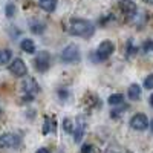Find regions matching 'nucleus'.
<instances>
[{"instance_id":"obj_1","label":"nucleus","mask_w":153,"mask_h":153,"mask_svg":"<svg viewBox=\"0 0 153 153\" xmlns=\"http://www.w3.org/2000/svg\"><path fill=\"white\" fill-rule=\"evenodd\" d=\"M69 32L75 37H84L89 38L95 32V26L92 22L84 20V19H72L69 23Z\"/></svg>"},{"instance_id":"obj_2","label":"nucleus","mask_w":153,"mask_h":153,"mask_svg":"<svg viewBox=\"0 0 153 153\" xmlns=\"http://www.w3.org/2000/svg\"><path fill=\"white\" fill-rule=\"evenodd\" d=\"M61 60L68 63V65H75L81 60V54H80V48L76 45H68L61 52Z\"/></svg>"},{"instance_id":"obj_3","label":"nucleus","mask_w":153,"mask_h":153,"mask_svg":"<svg viewBox=\"0 0 153 153\" xmlns=\"http://www.w3.org/2000/svg\"><path fill=\"white\" fill-rule=\"evenodd\" d=\"M34 66H35L37 71H40V72H45V71L49 69V66H51V55H49L48 51H40V52H38V55L34 60Z\"/></svg>"},{"instance_id":"obj_4","label":"nucleus","mask_w":153,"mask_h":153,"mask_svg":"<svg viewBox=\"0 0 153 153\" xmlns=\"http://www.w3.org/2000/svg\"><path fill=\"white\" fill-rule=\"evenodd\" d=\"M113 52H115V45L110 40H106L103 43H100V46L97 48V58L98 60H107Z\"/></svg>"},{"instance_id":"obj_5","label":"nucleus","mask_w":153,"mask_h":153,"mask_svg":"<svg viewBox=\"0 0 153 153\" xmlns=\"http://www.w3.org/2000/svg\"><path fill=\"white\" fill-rule=\"evenodd\" d=\"M84 132H86V121L83 117L76 118L74 121V129H72V135H74V141L75 143H80L83 136H84Z\"/></svg>"},{"instance_id":"obj_6","label":"nucleus","mask_w":153,"mask_h":153,"mask_svg":"<svg viewBox=\"0 0 153 153\" xmlns=\"http://www.w3.org/2000/svg\"><path fill=\"white\" fill-rule=\"evenodd\" d=\"M20 144V136L16 133H3L0 136V147L2 149H12Z\"/></svg>"},{"instance_id":"obj_7","label":"nucleus","mask_w":153,"mask_h":153,"mask_svg":"<svg viewBox=\"0 0 153 153\" xmlns=\"http://www.w3.org/2000/svg\"><path fill=\"white\" fill-rule=\"evenodd\" d=\"M9 72L14 76H25L28 74V68L22 58H14V61L9 65Z\"/></svg>"},{"instance_id":"obj_8","label":"nucleus","mask_w":153,"mask_h":153,"mask_svg":"<svg viewBox=\"0 0 153 153\" xmlns=\"http://www.w3.org/2000/svg\"><path fill=\"white\" fill-rule=\"evenodd\" d=\"M149 126V120L144 113H136L130 120V127L135 130H146Z\"/></svg>"},{"instance_id":"obj_9","label":"nucleus","mask_w":153,"mask_h":153,"mask_svg":"<svg viewBox=\"0 0 153 153\" xmlns=\"http://www.w3.org/2000/svg\"><path fill=\"white\" fill-rule=\"evenodd\" d=\"M120 9L127 16H135L136 14V5L132 0H120Z\"/></svg>"},{"instance_id":"obj_10","label":"nucleus","mask_w":153,"mask_h":153,"mask_svg":"<svg viewBox=\"0 0 153 153\" xmlns=\"http://www.w3.org/2000/svg\"><path fill=\"white\" fill-rule=\"evenodd\" d=\"M20 48H22L23 52H28V54H34V52H35V45H34L32 40H29V38H25V40H22Z\"/></svg>"},{"instance_id":"obj_11","label":"nucleus","mask_w":153,"mask_h":153,"mask_svg":"<svg viewBox=\"0 0 153 153\" xmlns=\"http://www.w3.org/2000/svg\"><path fill=\"white\" fill-rule=\"evenodd\" d=\"M22 86H23V91L26 92V94H34V92H37V91H38L37 83H35L34 80H31V78H29V80H26Z\"/></svg>"},{"instance_id":"obj_12","label":"nucleus","mask_w":153,"mask_h":153,"mask_svg":"<svg viewBox=\"0 0 153 153\" xmlns=\"http://www.w3.org/2000/svg\"><path fill=\"white\" fill-rule=\"evenodd\" d=\"M40 6L46 12H52L57 8V0H40Z\"/></svg>"},{"instance_id":"obj_13","label":"nucleus","mask_w":153,"mask_h":153,"mask_svg":"<svg viewBox=\"0 0 153 153\" xmlns=\"http://www.w3.org/2000/svg\"><path fill=\"white\" fill-rule=\"evenodd\" d=\"M141 87H139L138 84H132L129 87V98L130 100H139L141 98Z\"/></svg>"},{"instance_id":"obj_14","label":"nucleus","mask_w":153,"mask_h":153,"mask_svg":"<svg viewBox=\"0 0 153 153\" xmlns=\"http://www.w3.org/2000/svg\"><path fill=\"white\" fill-rule=\"evenodd\" d=\"M123 100H124V97H123L121 94H113V95H110V97H109L107 103H109L110 106H118V104H121V103H123Z\"/></svg>"},{"instance_id":"obj_15","label":"nucleus","mask_w":153,"mask_h":153,"mask_svg":"<svg viewBox=\"0 0 153 153\" xmlns=\"http://www.w3.org/2000/svg\"><path fill=\"white\" fill-rule=\"evenodd\" d=\"M45 29H46V26H45V23H42V22H32L31 23V31L34 34H42Z\"/></svg>"},{"instance_id":"obj_16","label":"nucleus","mask_w":153,"mask_h":153,"mask_svg":"<svg viewBox=\"0 0 153 153\" xmlns=\"http://www.w3.org/2000/svg\"><path fill=\"white\" fill-rule=\"evenodd\" d=\"M11 57H12V52L9 49H0V63H9V60H11Z\"/></svg>"},{"instance_id":"obj_17","label":"nucleus","mask_w":153,"mask_h":153,"mask_svg":"<svg viewBox=\"0 0 153 153\" xmlns=\"http://www.w3.org/2000/svg\"><path fill=\"white\" fill-rule=\"evenodd\" d=\"M63 126H65V130H66V132L72 133V129H74V121H72L71 118H66L65 121H63Z\"/></svg>"},{"instance_id":"obj_18","label":"nucleus","mask_w":153,"mask_h":153,"mask_svg":"<svg viewBox=\"0 0 153 153\" xmlns=\"http://www.w3.org/2000/svg\"><path fill=\"white\" fill-rule=\"evenodd\" d=\"M16 14V5L14 3H8L6 5V16L8 17H12Z\"/></svg>"},{"instance_id":"obj_19","label":"nucleus","mask_w":153,"mask_h":153,"mask_svg":"<svg viewBox=\"0 0 153 153\" xmlns=\"http://www.w3.org/2000/svg\"><path fill=\"white\" fill-rule=\"evenodd\" d=\"M144 87L146 89H153V74H150L144 80Z\"/></svg>"},{"instance_id":"obj_20","label":"nucleus","mask_w":153,"mask_h":153,"mask_svg":"<svg viewBox=\"0 0 153 153\" xmlns=\"http://www.w3.org/2000/svg\"><path fill=\"white\" fill-rule=\"evenodd\" d=\"M81 153H94V146L92 144H84L81 147Z\"/></svg>"},{"instance_id":"obj_21","label":"nucleus","mask_w":153,"mask_h":153,"mask_svg":"<svg viewBox=\"0 0 153 153\" xmlns=\"http://www.w3.org/2000/svg\"><path fill=\"white\" fill-rule=\"evenodd\" d=\"M54 126H51V120L49 118H46L45 120V129H43V133H49V130L52 129Z\"/></svg>"},{"instance_id":"obj_22","label":"nucleus","mask_w":153,"mask_h":153,"mask_svg":"<svg viewBox=\"0 0 153 153\" xmlns=\"http://www.w3.org/2000/svg\"><path fill=\"white\" fill-rule=\"evenodd\" d=\"M144 49H146V51H153V42L144 43Z\"/></svg>"},{"instance_id":"obj_23","label":"nucleus","mask_w":153,"mask_h":153,"mask_svg":"<svg viewBox=\"0 0 153 153\" xmlns=\"http://www.w3.org/2000/svg\"><path fill=\"white\" fill-rule=\"evenodd\" d=\"M35 153H51V152H49L48 149H45V147H42V149H38V150H37Z\"/></svg>"},{"instance_id":"obj_24","label":"nucleus","mask_w":153,"mask_h":153,"mask_svg":"<svg viewBox=\"0 0 153 153\" xmlns=\"http://www.w3.org/2000/svg\"><path fill=\"white\" fill-rule=\"evenodd\" d=\"M149 103H150V106L153 107V94L150 95V98H149Z\"/></svg>"},{"instance_id":"obj_25","label":"nucleus","mask_w":153,"mask_h":153,"mask_svg":"<svg viewBox=\"0 0 153 153\" xmlns=\"http://www.w3.org/2000/svg\"><path fill=\"white\" fill-rule=\"evenodd\" d=\"M143 2H146V3H149V5H153V0H143Z\"/></svg>"},{"instance_id":"obj_26","label":"nucleus","mask_w":153,"mask_h":153,"mask_svg":"<svg viewBox=\"0 0 153 153\" xmlns=\"http://www.w3.org/2000/svg\"><path fill=\"white\" fill-rule=\"evenodd\" d=\"M150 130H152V133H153V120L150 121Z\"/></svg>"}]
</instances>
